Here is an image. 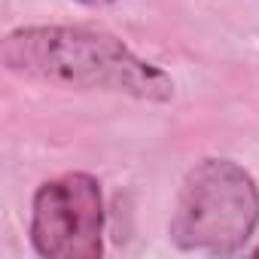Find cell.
I'll return each instance as SVG.
<instances>
[{
	"mask_svg": "<svg viewBox=\"0 0 259 259\" xmlns=\"http://www.w3.org/2000/svg\"><path fill=\"white\" fill-rule=\"evenodd\" d=\"M31 244L49 259H98L104 250V195L92 174L46 180L31 204Z\"/></svg>",
	"mask_w": 259,
	"mask_h": 259,
	"instance_id": "obj_3",
	"label": "cell"
},
{
	"mask_svg": "<svg viewBox=\"0 0 259 259\" xmlns=\"http://www.w3.org/2000/svg\"><path fill=\"white\" fill-rule=\"evenodd\" d=\"M82 7H104V4H116V0H76Z\"/></svg>",
	"mask_w": 259,
	"mask_h": 259,
	"instance_id": "obj_4",
	"label": "cell"
},
{
	"mask_svg": "<svg viewBox=\"0 0 259 259\" xmlns=\"http://www.w3.org/2000/svg\"><path fill=\"white\" fill-rule=\"evenodd\" d=\"M0 61L16 76L64 89H98L141 101L174 95V79L162 67L135 55L113 34L92 28H19L0 43Z\"/></svg>",
	"mask_w": 259,
	"mask_h": 259,
	"instance_id": "obj_1",
	"label": "cell"
},
{
	"mask_svg": "<svg viewBox=\"0 0 259 259\" xmlns=\"http://www.w3.org/2000/svg\"><path fill=\"white\" fill-rule=\"evenodd\" d=\"M259 226V186L232 159H201L183 180L171 241L186 253L235 256Z\"/></svg>",
	"mask_w": 259,
	"mask_h": 259,
	"instance_id": "obj_2",
	"label": "cell"
}]
</instances>
